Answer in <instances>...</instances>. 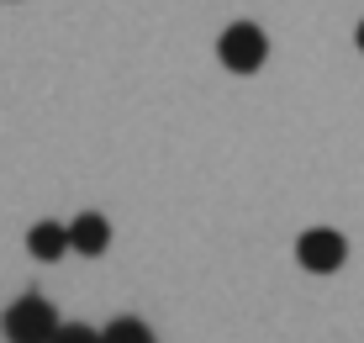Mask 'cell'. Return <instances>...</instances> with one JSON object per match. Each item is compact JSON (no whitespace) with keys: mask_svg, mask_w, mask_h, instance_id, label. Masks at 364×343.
Returning <instances> with one entry per match:
<instances>
[{"mask_svg":"<svg viewBox=\"0 0 364 343\" xmlns=\"http://www.w3.org/2000/svg\"><path fill=\"white\" fill-rule=\"evenodd\" d=\"M217 58H222V69H232V74H259L264 58H269L264 27H254V21H232V27L217 37Z\"/></svg>","mask_w":364,"mask_h":343,"instance_id":"6da1fadb","label":"cell"},{"mask_svg":"<svg viewBox=\"0 0 364 343\" xmlns=\"http://www.w3.org/2000/svg\"><path fill=\"white\" fill-rule=\"evenodd\" d=\"M0 327H6L11 343H48L58 333V312H53V301H43L37 290H27V296L6 312V322H0Z\"/></svg>","mask_w":364,"mask_h":343,"instance_id":"7a4b0ae2","label":"cell"},{"mask_svg":"<svg viewBox=\"0 0 364 343\" xmlns=\"http://www.w3.org/2000/svg\"><path fill=\"white\" fill-rule=\"evenodd\" d=\"M296 259L306 275H338L348 259V238L333 233V227H306V233L296 238Z\"/></svg>","mask_w":364,"mask_h":343,"instance_id":"3957f363","label":"cell"},{"mask_svg":"<svg viewBox=\"0 0 364 343\" xmlns=\"http://www.w3.org/2000/svg\"><path fill=\"white\" fill-rule=\"evenodd\" d=\"M64 238H69V253H80V259H100V253L111 248V222L100 217V211H80V217L64 227Z\"/></svg>","mask_w":364,"mask_h":343,"instance_id":"277c9868","label":"cell"},{"mask_svg":"<svg viewBox=\"0 0 364 343\" xmlns=\"http://www.w3.org/2000/svg\"><path fill=\"white\" fill-rule=\"evenodd\" d=\"M27 253H32V259H43V264H58L69 253L64 227H58V222H37L32 233H27Z\"/></svg>","mask_w":364,"mask_h":343,"instance_id":"5b68a950","label":"cell"},{"mask_svg":"<svg viewBox=\"0 0 364 343\" xmlns=\"http://www.w3.org/2000/svg\"><path fill=\"white\" fill-rule=\"evenodd\" d=\"M100 343H154V327L137 322V317H117V322L100 327Z\"/></svg>","mask_w":364,"mask_h":343,"instance_id":"8992f818","label":"cell"},{"mask_svg":"<svg viewBox=\"0 0 364 343\" xmlns=\"http://www.w3.org/2000/svg\"><path fill=\"white\" fill-rule=\"evenodd\" d=\"M48 343H100V333L90 322H58V333L48 338Z\"/></svg>","mask_w":364,"mask_h":343,"instance_id":"52a82bcc","label":"cell"},{"mask_svg":"<svg viewBox=\"0 0 364 343\" xmlns=\"http://www.w3.org/2000/svg\"><path fill=\"white\" fill-rule=\"evenodd\" d=\"M354 43H359V53H364V21H359V32H354Z\"/></svg>","mask_w":364,"mask_h":343,"instance_id":"ba28073f","label":"cell"}]
</instances>
